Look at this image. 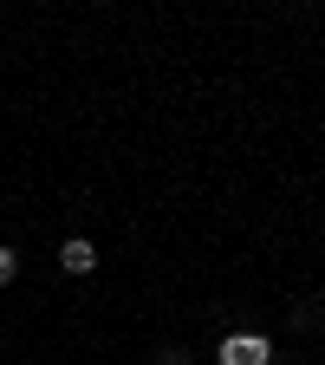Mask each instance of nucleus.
I'll list each match as a JSON object with an SVG mask.
<instances>
[{"label":"nucleus","mask_w":325,"mask_h":365,"mask_svg":"<svg viewBox=\"0 0 325 365\" xmlns=\"http://www.w3.org/2000/svg\"><path fill=\"white\" fill-rule=\"evenodd\" d=\"M215 365H273V339L267 333H228L215 346Z\"/></svg>","instance_id":"f257e3e1"},{"label":"nucleus","mask_w":325,"mask_h":365,"mask_svg":"<svg viewBox=\"0 0 325 365\" xmlns=\"http://www.w3.org/2000/svg\"><path fill=\"white\" fill-rule=\"evenodd\" d=\"M59 267H65V274H91V267H98V248H91L85 235H72V242L59 248Z\"/></svg>","instance_id":"f03ea898"},{"label":"nucleus","mask_w":325,"mask_h":365,"mask_svg":"<svg viewBox=\"0 0 325 365\" xmlns=\"http://www.w3.org/2000/svg\"><path fill=\"white\" fill-rule=\"evenodd\" d=\"M14 274H20V255H14L7 242H0V287H7V281H14Z\"/></svg>","instance_id":"7ed1b4c3"},{"label":"nucleus","mask_w":325,"mask_h":365,"mask_svg":"<svg viewBox=\"0 0 325 365\" xmlns=\"http://www.w3.org/2000/svg\"><path fill=\"white\" fill-rule=\"evenodd\" d=\"M156 365H189V352H182V346H163V359Z\"/></svg>","instance_id":"20e7f679"}]
</instances>
